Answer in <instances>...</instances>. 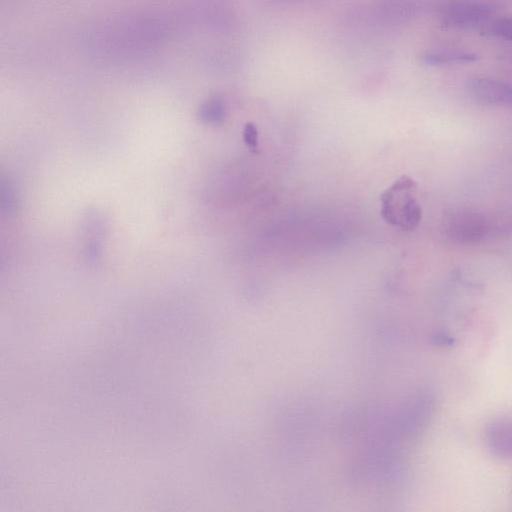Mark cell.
<instances>
[{
	"instance_id": "obj_5",
	"label": "cell",
	"mask_w": 512,
	"mask_h": 512,
	"mask_svg": "<svg viewBox=\"0 0 512 512\" xmlns=\"http://www.w3.org/2000/svg\"><path fill=\"white\" fill-rule=\"evenodd\" d=\"M485 441L494 456L512 458V415L494 419L486 429Z\"/></svg>"
},
{
	"instance_id": "obj_8",
	"label": "cell",
	"mask_w": 512,
	"mask_h": 512,
	"mask_svg": "<svg viewBox=\"0 0 512 512\" xmlns=\"http://www.w3.org/2000/svg\"><path fill=\"white\" fill-rule=\"evenodd\" d=\"M258 128L253 122H246L243 127L242 137L248 149L254 153H259Z\"/></svg>"
},
{
	"instance_id": "obj_2",
	"label": "cell",
	"mask_w": 512,
	"mask_h": 512,
	"mask_svg": "<svg viewBox=\"0 0 512 512\" xmlns=\"http://www.w3.org/2000/svg\"><path fill=\"white\" fill-rule=\"evenodd\" d=\"M502 217L486 214L475 210H456L444 218L443 229L445 236L456 243H478L503 229Z\"/></svg>"
},
{
	"instance_id": "obj_10",
	"label": "cell",
	"mask_w": 512,
	"mask_h": 512,
	"mask_svg": "<svg viewBox=\"0 0 512 512\" xmlns=\"http://www.w3.org/2000/svg\"><path fill=\"white\" fill-rule=\"evenodd\" d=\"M509 106L512 107V82H511V93H510Z\"/></svg>"
},
{
	"instance_id": "obj_7",
	"label": "cell",
	"mask_w": 512,
	"mask_h": 512,
	"mask_svg": "<svg viewBox=\"0 0 512 512\" xmlns=\"http://www.w3.org/2000/svg\"><path fill=\"white\" fill-rule=\"evenodd\" d=\"M484 30L495 37L512 41V17L491 20Z\"/></svg>"
},
{
	"instance_id": "obj_3",
	"label": "cell",
	"mask_w": 512,
	"mask_h": 512,
	"mask_svg": "<svg viewBox=\"0 0 512 512\" xmlns=\"http://www.w3.org/2000/svg\"><path fill=\"white\" fill-rule=\"evenodd\" d=\"M496 8L482 0H451L438 8L440 22L450 28H474L486 26Z\"/></svg>"
},
{
	"instance_id": "obj_6",
	"label": "cell",
	"mask_w": 512,
	"mask_h": 512,
	"mask_svg": "<svg viewBox=\"0 0 512 512\" xmlns=\"http://www.w3.org/2000/svg\"><path fill=\"white\" fill-rule=\"evenodd\" d=\"M477 60V54L464 50H437L421 56V61L424 64L432 66L472 63Z\"/></svg>"
},
{
	"instance_id": "obj_1",
	"label": "cell",
	"mask_w": 512,
	"mask_h": 512,
	"mask_svg": "<svg viewBox=\"0 0 512 512\" xmlns=\"http://www.w3.org/2000/svg\"><path fill=\"white\" fill-rule=\"evenodd\" d=\"M381 217L391 226L412 231L422 219V209L417 200V182L404 174L380 194Z\"/></svg>"
},
{
	"instance_id": "obj_4",
	"label": "cell",
	"mask_w": 512,
	"mask_h": 512,
	"mask_svg": "<svg viewBox=\"0 0 512 512\" xmlns=\"http://www.w3.org/2000/svg\"><path fill=\"white\" fill-rule=\"evenodd\" d=\"M416 10L413 0H372L364 7L361 16L369 24L390 26L410 21Z\"/></svg>"
},
{
	"instance_id": "obj_9",
	"label": "cell",
	"mask_w": 512,
	"mask_h": 512,
	"mask_svg": "<svg viewBox=\"0 0 512 512\" xmlns=\"http://www.w3.org/2000/svg\"><path fill=\"white\" fill-rule=\"evenodd\" d=\"M270 3H288V2H294V1H300V0H266Z\"/></svg>"
}]
</instances>
